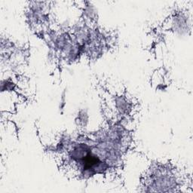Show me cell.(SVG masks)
I'll return each mask as SVG.
<instances>
[{
    "label": "cell",
    "instance_id": "6da1fadb",
    "mask_svg": "<svg viewBox=\"0 0 193 193\" xmlns=\"http://www.w3.org/2000/svg\"><path fill=\"white\" fill-rule=\"evenodd\" d=\"M88 121V115L85 112H81L79 115V124L82 126H85L86 122Z\"/></svg>",
    "mask_w": 193,
    "mask_h": 193
}]
</instances>
